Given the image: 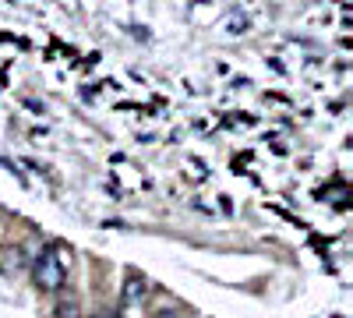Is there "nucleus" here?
I'll return each instance as SVG.
<instances>
[{"instance_id": "nucleus-3", "label": "nucleus", "mask_w": 353, "mask_h": 318, "mask_svg": "<svg viewBox=\"0 0 353 318\" xmlns=\"http://www.w3.org/2000/svg\"><path fill=\"white\" fill-rule=\"evenodd\" d=\"M57 318H78V304H61V308H57Z\"/></svg>"}, {"instance_id": "nucleus-5", "label": "nucleus", "mask_w": 353, "mask_h": 318, "mask_svg": "<svg viewBox=\"0 0 353 318\" xmlns=\"http://www.w3.org/2000/svg\"><path fill=\"white\" fill-rule=\"evenodd\" d=\"M92 318H121L117 311H99V315H92Z\"/></svg>"}, {"instance_id": "nucleus-1", "label": "nucleus", "mask_w": 353, "mask_h": 318, "mask_svg": "<svg viewBox=\"0 0 353 318\" xmlns=\"http://www.w3.org/2000/svg\"><path fill=\"white\" fill-rule=\"evenodd\" d=\"M68 251L64 248H46L39 258H36V266H32V279L39 290H61L64 279H68Z\"/></svg>"}, {"instance_id": "nucleus-2", "label": "nucleus", "mask_w": 353, "mask_h": 318, "mask_svg": "<svg viewBox=\"0 0 353 318\" xmlns=\"http://www.w3.org/2000/svg\"><path fill=\"white\" fill-rule=\"evenodd\" d=\"M138 301H145V279L138 272H131L124 283V304H138Z\"/></svg>"}, {"instance_id": "nucleus-4", "label": "nucleus", "mask_w": 353, "mask_h": 318, "mask_svg": "<svg viewBox=\"0 0 353 318\" xmlns=\"http://www.w3.org/2000/svg\"><path fill=\"white\" fill-rule=\"evenodd\" d=\"M156 318H184V315H181V311H159Z\"/></svg>"}]
</instances>
